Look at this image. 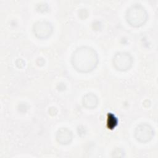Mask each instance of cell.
Returning <instances> with one entry per match:
<instances>
[{
  "label": "cell",
  "mask_w": 158,
  "mask_h": 158,
  "mask_svg": "<svg viewBox=\"0 0 158 158\" xmlns=\"http://www.w3.org/2000/svg\"><path fill=\"white\" fill-rule=\"evenodd\" d=\"M71 64L77 72L88 73L96 67L98 64V56L93 48L83 46L77 48L72 53Z\"/></svg>",
  "instance_id": "cell-1"
},
{
  "label": "cell",
  "mask_w": 158,
  "mask_h": 158,
  "mask_svg": "<svg viewBox=\"0 0 158 158\" xmlns=\"http://www.w3.org/2000/svg\"><path fill=\"white\" fill-rule=\"evenodd\" d=\"M147 19V12L145 9L139 4L131 6L127 11V22L132 27H141L146 22Z\"/></svg>",
  "instance_id": "cell-2"
},
{
  "label": "cell",
  "mask_w": 158,
  "mask_h": 158,
  "mask_svg": "<svg viewBox=\"0 0 158 158\" xmlns=\"http://www.w3.org/2000/svg\"><path fill=\"white\" fill-rule=\"evenodd\" d=\"M133 57L130 53L127 52H117L112 59L114 67L119 71H126L132 65Z\"/></svg>",
  "instance_id": "cell-3"
},
{
  "label": "cell",
  "mask_w": 158,
  "mask_h": 158,
  "mask_svg": "<svg viewBox=\"0 0 158 158\" xmlns=\"http://www.w3.org/2000/svg\"><path fill=\"white\" fill-rule=\"evenodd\" d=\"M154 135L153 128L149 124L141 123L135 130V137L136 139L142 143L150 141Z\"/></svg>",
  "instance_id": "cell-4"
},
{
  "label": "cell",
  "mask_w": 158,
  "mask_h": 158,
  "mask_svg": "<svg viewBox=\"0 0 158 158\" xmlns=\"http://www.w3.org/2000/svg\"><path fill=\"white\" fill-rule=\"evenodd\" d=\"M53 30L51 23L46 20L38 21L34 23L33 31L35 35L39 39H45L51 36Z\"/></svg>",
  "instance_id": "cell-5"
},
{
  "label": "cell",
  "mask_w": 158,
  "mask_h": 158,
  "mask_svg": "<svg viewBox=\"0 0 158 158\" xmlns=\"http://www.w3.org/2000/svg\"><path fill=\"white\" fill-rule=\"evenodd\" d=\"M57 141L62 145H67L71 143L73 139L72 132L68 128L62 127L57 130L56 135Z\"/></svg>",
  "instance_id": "cell-6"
},
{
  "label": "cell",
  "mask_w": 158,
  "mask_h": 158,
  "mask_svg": "<svg viewBox=\"0 0 158 158\" xmlns=\"http://www.w3.org/2000/svg\"><path fill=\"white\" fill-rule=\"evenodd\" d=\"M83 105L86 108L93 109L98 104V99L93 93H87L83 97Z\"/></svg>",
  "instance_id": "cell-7"
},
{
  "label": "cell",
  "mask_w": 158,
  "mask_h": 158,
  "mask_svg": "<svg viewBox=\"0 0 158 158\" xmlns=\"http://www.w3.org/2000/svg\"><path fill=\"white\" fill-rule=\"evenodd\" d=\"M117 123V120L112 114L110 113H108V117H107V124L109 125V128L110 129H114L115 125Z\"/></svg>",
  "instance_id": "cell-8"
}]
</instances>
